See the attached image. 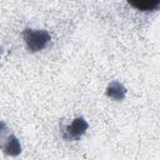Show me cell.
Wrapping results in <instances>:
<instances>
[{
    "label": "cell",
    "mask_w": 160,
    "mask_h": 160,
    "mask_svg": "<svg viewBox=\"0 0 160 160\" xmlns=\"http://www.w3.org/2000/svg\"><path fill=\"white\" fill-rule=\"evenodd\" d=\"M22 38L29 51L36 52L48 46L50 42V34L46 30L26 28L22 31Z\"/></svg>",
    "instance_id": "obj_1"
},
{
    "label": "cell",
    "mask_w": 160,
    "mask_h": 160,
    "mask_svg": "<svg viewBox=\"0 0 160 160\" xmlns=\"http://www.w3.org/2000/svg\"><path fill=\"white\" fill-rule=\"evenodd\" d=\"M88 126H89V124L82 116L75 118L71 124H69L68 126L64 128L62 138L65 140H78L88 130Z\"/></svg>",
    "instance_id": "obj_2"
},
{
    "label": "cell",
    "mask_w": 160,
    "mask_h": 160,
    "mask_svg": "<svg viewBox=\"0 0 160 160\" xmlns=\"http://www.w3.org/2000/svg\"><path fill=\"white\" fill-rule=\"evenodd\" d=\"M106 95L114 100H122L126 95V89L119 81H111L106 88Z\"/></svg>",
    "instance_id": "obj_3"
},
{
    "label": "cell",
    "mask_w": 160,
    "mask_h": 160,
    "mask_svg": "<svg viewBox=\"0 0 160 160\" xmlns=\"http://www.w3.org/2000/svg\"><path fill=\"white\" fill-rule=\"evenodd\" d=\"M129 4L136 8L138 10L149 11L156 9L160 5V0H136V1H129Z\"/></svg>",
    "instance_id": "obj_4"
},
{
    "label": "cell",
    "mask_w": 160,
    "mask_h": 160,
    "mask_svg": "<svg viewBox=\"0 0 160 160\" xmlns=\"http://www.w3.org/2000/svg\"><path fill=\"white\" fill-rule=\"evenodd\" d=\"M4 150H5L6 154H10V155H18V154H20L21 146H20L19 140L14 135H11L9 138V140L4 144Z\"/></svg>",
    "instance_id": "obj_5"
}]
</instances>
